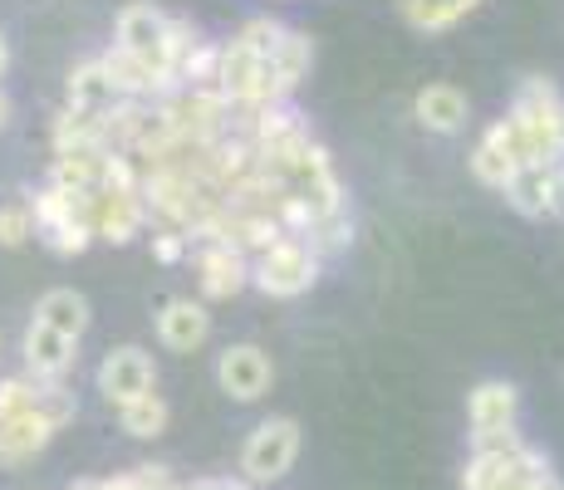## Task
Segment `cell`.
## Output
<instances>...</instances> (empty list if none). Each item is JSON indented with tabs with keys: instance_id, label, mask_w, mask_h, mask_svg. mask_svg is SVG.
Listing matches in <instances>:
<instances>
[{
	"instance_id": "1",
	"label": "cell",
	"mask_w": 564,
	"mask_h": 490,
	"mask_svg": "<svg viewBox=\"0 0 564 490\" xmlns=\"http://www.w3.org/2000/svg\"><path fill=\"white\" fill-rule=\"evenodd\" d=\"M496 128H501L506 148L516 152L520 167H535V162L560 167L564 162V94L540 74L520 79L511 113L496 118Z\"/></svg>"
},
{
	"instance_id": "2",
	"label": "cell",
	"mask_w": 564,
	"mask_h": 490,
	"mask_svg": "<svg viewBox=\"0 0 564 490\" xmlns=\"http://www.w3.org/2000/svg\"><path fill=\"white\" fill-rule=\"evenodd\" d=\"M35 241L54 250V255H84L99 236H94V192H69V187H54L45 182L35 196Z\"/></svg>"
},
{
	"instance_id": "3",
	"label": "cell",
	"mask_w": 564,
	"mask_h": 490,
	"mask_svg": "<svg viewBox=\"0 0 564 490\" xmlns=\"http://www.w3.org/2000/svg\"><path fill=\"white\" fill-rule=\"evenodd\" d=\"M319 265H324V255L305 236H280V241H270L265 250L251 255V285L265 300H300V294L314 290Z\"/></svg>"
},
{
	"instance_id": "4",
	"label": "cell",
	"mask_w": 564,
	"mask_h": 490,
	"mask_svg": "<svg viewBox=\"0 0 564 490\" xmlns=\"http://www.w3.org/2000/svg\"><path fill=\"white\" fill-rule=\"evenodd\" d=\"M113 50L133 54L138 64H148L177 89V79H172V15L158 10L153 0H133L113 15Z\"/></svg>"
},
{
	"instance_id": "5",
	"label": "cell",
	"mask_w": 564,
	"mask_h": 490,
	"mask_svg": "<svg viewBox=\"0 0 564 490\" xmlns=\"http://www.w3.org/2000/svg\"><path fill=\"white\" fill-rule=\"evenodd\" d=\"M300 461V422L295 417H265L241 446V481L275 486L295 471Z\"/></svg>"
},
{
	"instance_id": "6",
	"label": "cell",
	"mask_w": 564,
	"mask_h": 490,
	"mask_svg": "<svg viewBox=\"0 0 564 490\" xmlns=\"http://www.w3.org/2000/svg\"><path fill=\"white\" fill-rule=\"evenodd\" d=\"M94 383H99L108 407L118 412V407H128L133 398H143V392H158V363H153V353H148V348L118 344V348H108V353H104Z\"/></svg>"
},
{
	"instance_id": "7",
	"label": "cell",
	"mask_w": 564,
	"mask_h": 490,
	"mask_svg": "<svg viewBox=\"0 0 564 490\" xmlns=\"http://www.w3.org/2000/svg\"><path fill=\"white\" fill-rule=\"evenodd\" d=\"M275 383V363L260 344H226L216 353V388L236 402H260Z\"/></svg>"
},
{
	"instance_id": "8",
	"label": "cell",
	"mask_w": 564,
	"mask_h": 490,
	"mask_svg": "<svg viewBox=\"0 0 564 490\" xmlns=\"http://www.w3.org/2000/svg\"><path fill=\"white\" fill-rule=\"evenodd\" d=\"M153 226V206L143 187L133 192H94V236L108 246H133Z\"/></svg>"
},
{
	"instance_id": "9",
	"label": "cell",
	"mask_w": 564,
	"mask_h": 490,
	"mask_svg": "<svg viewBox=\"0 0 564 490\" xmlns=\"http://www.w3.org/2000/svg\"><path fill=\"white\" fill-rule=\"evenodd\" d=\"M197 285H202V300H236V294L251 285V250H241L231 241H202Z\"/></svg>"
},
{
	"instance_id": "10",
	"label": "cell",
	"mask_w": 564,
	"mask_h": 490,
	"mask_svg": "<svg viewBox=\"0 0 564 490\" xmlns=\"http://www.w3.org/2000/svg\"><path fill=\"white\" fill-rule=\"evenodd\" d=\"M153 334L167 353H197V348L212 339V309L206 300H192V294H172L162 300L158 319H153Z\"/></svg>"
},
{
	"instance_id": "11",
	"label": "cell",
	"mask_w": 564,
	"mask_h": 490,
	"mask_svg": "<svg viewBox=\"0 0 564 490\" xmlns=\"http://www.w3.org/2000/svg\"><path fill=\"white\" fill-rule=\"evenodd\" d=\"M20 363L35 378H45V383H64V378L74 373V363H79V339L30 319L25 334H20Z\"/></svg>"
},
{
	"instance_id": "12",
	"label": "cell",
	"mask_w": 564,
	"mask_h": 490,
	"mask_svg": "<svg viewBox=\"0 0 564 490\" xmlns=\"http://www.w3.org/2000/svg\"><path fill=\"white\" fill-rule=\"evenodd\" d=\"M64 104L79 108V113L113 118L128 98H123V89H118V79L108 74V64L99 54V59H84V64H74L69 69V79H64Z\"/></svg>"
},
{
	"instance_id": "13",
	"label": "cell",
	"mask_w": 564,
	"mask_h": 490,
	"mask_svg": "<svg viewBox=\"0 0 564 490\" xmlns=\"http://www.w3.org/2000/svg\"><path fill=\"white\" fill-rule=\"evenodd\" d=\"M54 432H59V427H54L40 407L6 412V417H0V461H6V466L30 461V456H40L54 442Z\"/></svg>"
},
{
	"instance_id": "14",
	"label": "cell",
	"mask_w": 564,
	"mask_h": 490,
	"mask_svg": "<svg viewBox=\"0 0 564 490\" xmlns=\"http://www.w3.org/2000/svg\"><path fill=\"white\" fill-rule=\"evenodd\" d=\"M516 412H520V392L506 378H486V383H476L466 392V422H471V432L516 427Z\"/></svg>"
},
{
	"instance_id": "15",
	"label": "cell",
	"mask_w": 564,
	"mask_h": 490,
	"mask_svg": "<svg viewBox=\"0 0 564 490\" xmlns=\"http://www.w3.org/2000/svg\"><path fill=\"white\" fill-rule=\"evenodd\" d=\"M412 113H417V123L427 128V133H462L466 118H471V104H466V94L457 84H427V89H417L412 98Z\"/></svg>"
},
{
	"instance_id": "16",
	"label": "cell",
	"mask_w": 564,
	"mask_h": 490,
	"mask_svg": "<svg viewBox=\"0 0 564 490\" xmlns=\"http://www.w3.org/2000/svg\"><path fill=\"white\" fill-rule=\"evenodd\" d=\"M30 319L50 324V329L69 334V339H84V334H89V324H94V309H89V300H84L79 290L54 285V290H45L35 300V314H30Z\"/></svg>"
},
{
	"instance_id": "17",
	"label": "cell",
	"mask_w": 564,
	"mask_h": 490,
	"mask_svg": "<svg viewBox=\"0 0 564 490\" xmlns=\"http://www.w3.org/2000/svg\"><path fill=\"white\" fill-rule=\"evenodd\" d=\"M50 143H54V152H94V148H113V133H108V118L79 113V108L64 104L59 113H54Z\"/></svg>"
},
{
	"instance_id": "18",
	"label": "cell",
	"mask_w": 564,
	"mask_h": 490,
	"mask_svg": "<svg viewBox=\"0 0 564 490\" xmlns=\"http://www.w3.org/2000/svg\"><path fill=\"white\" fill-rule=\"evenodd\" d=\"M466 167H471V177L481 182V187H491V192H506L516 182V172H520V162H516V152L506 148V138H501V128H486L481 133V143L471 148V157H466Z\"/></svg>"
},
{
	"instance_id": "19",
	"label": "cell",
	"mask_w": 564,
	"mask_h": 490,
	"mask_svg": "<svg viewBox=\"0 0 564 490\" xmlns=\"http://www.w3.org/2000/svg\"><path fill=\"white\" fill-rule=\"evenodd\" d=\"M476 10H481V0H398V15L417 35H447V30H457Z\"/></svg>"
},
{
	"instance_id": "20",
	"label": "cell",
	"mask_w": 564,
	"mask_h": 490,
	"mask_svg": "<svg viewBox=\"0 0 564 490\" xmlns=\"http://www.w3.org/2000/svg\"><path fill=\"white\" fill-rule=\"evenodd\" d=\"M555 172L560 167H545V162H535V167H520L516 182L501 196L516 206L520 216H550V211H555Z\"/></svg>"
},
{
	"instance_id": "21",
	"label": "cell",
	"mask_w": 564,
	"mask_h": 490,
	"mask_svg": "<svg viewBox=\"0 0 564 490\" xmlns=\"http://www.w3.org/2000/svg\"><path fill=\"white\" fill-rule=\"evenodd\" d=\"M167 422H172V407L162 402V392H143V398H133L128 407H118V427H123L128 437H138V442L162 437Z\"/></svg>"
},
{
	"instance_id": "22",
	"label": "cell",
	"mask_w": 564,
	"mask_h": 490,
	"mask_svg": "<svg viewBox=\"0 0 564 490\" xmlns=\"http://www.w3.org/2000/svg\"><path fill=\"white\" fill-rule=\"evenodd\" d=\"M305 241L319 250V255H339V250H349V241H354V216H349V206H344V211L319 216V221H310Z\"/></svg>"
},
{
	"instance_id": "23",
	"label": "cell",
	"mask_w": 564,
	"mask_h": 490,
	"mask_svg": "<svg viewBox=\"0 0 564 490\" xmlns=\"http://www.w3.org/2000/svg\"><path fill=\"white\" fill-rule=\"evenodd\" d=\"M40 392H45V378H35L30 368H20V373L0 378V417H6V412H25V407H35Z\"/></svg>"
},
{
	"instance_id": "24",
	"label": "cell",
	"mask_w": 564,
	"mask_h": 490,
	"mask_svg": "<svg viewBox=\"0 0 564 490\" xmlns=\"http://www.w3.org/2000/svg\"><path fill=\"white\" fill-rule=\"evenodd\" d=\"M25 241H35V206L30 202H6L0 206V246L20 250Z\"/></svg>"
},
{
	"instance_id": "25",
	"label": "cell",
	"mask_w": 564,
	"mask_h": 490,
	"mask_svg": "<svg viewBox=\"0 0 564 490\" xmlns=\"http://www.w3.org/2000/svg\"><path fill=\"white\" fill-rule=\"evenodd\" d=\"M192 255V236L177 231V226H153V260L162 265H182Z\"/></svg>"
},
{
	"instance_id": "26",
	"label": "cell",
	"mask_w": 564,
	"mask_h": 490,
	"mask_svg": "<svg viewBox=\"0 0 564 490\" xmlns=\"http://www.w3.org/2000/svg\"><path fill=\"white\" fill-rule=\"evenodd\" d=\"M550 216H564V162H560V172H555V211Z\"/></svg>"
},
{
	"instance_id": "27",
	"label": "cell",
	"mask_w": 564,
	"mask_h": 490,
	"mask_svg": "<svg viewBox=\"0 0 564 490\" xmlns=\"http://www.w3.org/2000/svg\"><path fill=\"white\" fill-rule=\"evenodd\" d=\"M530 490H564V481H560V476H555V471H545V476H540V481H535V486H530Z\"/></svg>"
},
{
	"instance_id": "28",
	"label": "cell",
	"mask_w": 564,
	"mask_h": 490,
	"mask_svg": "<svg viewBox=\"0 0 564 490\" xmlns=\"http://www.w3.org/2000/svg\"><path fill=\"white\" fill-rule=\"evenodd\" d=\"M10 74V40H6V30H0V79Z\"/></svg>"
},
{
	"instance_id": "29",
	"label": "cell",
	"mask_w": 564,
	"mask_h": 490,
	"mask_svg": "<svg viewBox=\"0 0 564 490\" xmlns=\"http://www.w3.org/2000/svg\"><path fill=\"white\" fill-rule=\"evenodd\" d=\"M10 123V98H6V89H0V128Z\"/></svg>"
},
{
	"instance_id": "30",
	"label": "cell",
	"mask_w": 564,
	"mask_h": 490,
	"mask_svg": "<svg viewBox=\"0 0 564 490\" xmlns=\"http://www.w3.org/2000/svg\"><path fill=\"white\" fill-rule=\"evenodd\" d=\"M530 486H535V481H530ZM530 486H501V490H530Z\"/></svg>"
}]
</instances>
